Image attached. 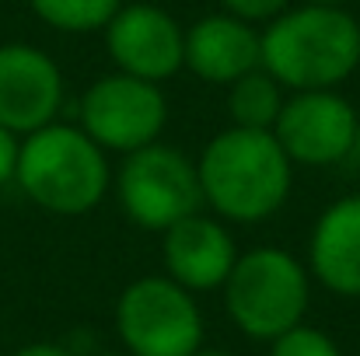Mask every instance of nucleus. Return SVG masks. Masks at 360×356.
I'll list each match as a JSON object with an SVG mask.
<instances>
[{
    "label": "nucleus",
    "mask_w": 360,
    "mask_h": 356,
    "mask_svg": "<svg viewBox=\"0 0 360 356\" xmlns=\"http://www.w3.org/2000/svg\"><path fill=\"white\" fill-rule=\"evenodd\" d=\"M196 175L203 206L224 224L269 220L294 189V164L269 129H221L200 150Z\"/></svg>",
    "instance_id": "obj_1"
},
{
    "label": "nucleus",
    "mask_w": 360,
    "mask_h": 356,
    "mask_svg": "<svg viewBox=\"0 0 360 356\" xmlns=\"http://www.w3.org/2000/svg\"><path fill=\"white\" fill-rule=\"evenodd\" d=\"M262 70L283 91H326L360 67V21L347 7L290 4L259 28Z\"/></svg>",
    "instance_id": "obj_2"
},
{
    "label": "nucleus",
    "mask_w": 360,
    "mask_h": 356,
    "mask_svg": "<svg viewBox=\"0 0 360 356\" xmlns=\"http://www.w3.org/2000/svg\"><path fill=\"white\" fill-rule=\"evenodd\" d=\"M14 185L46 213L84 217L109 196L112 164L77 122L56 119L21 136Z\"/></svg>",
    "instance_id": "obj_3"
},
{
    "label": "nucleus",
    "mask_w": 360,
    "mask_h": 356,
    "mask_svg": "<svg viewBox=\"0 0 360 356\" xmlns=\"http://www.w3.org/2000/svg\"><path fill=\"white\" fill-rule=\"evenodd\" d=\"M221 294L224 311L241 336L273 343L276 336L304 322L311 301V272L294 251L259 244L238 255Z\"/></svg>",
    "instance_id": "obj_4"
},
{
    "label": "nucleus",
    "mask_w": 360,
    "mask_h": 356,
    "mask_svg": "<svg viewBox=\"0 0 360 356\" xmlns=\"http://www.w3.org/2000/svg\"><path fill=\"white\" fill-rule=\"evenodd\" d=\"M112 189L126 220L150 235H165L172 224L203 210L196 161L161 140L122 154V164L112 171Z\"/></svg>",
    "instance_id": "obj_5"
},
{
    "label": "nucleus",
    "mask_w": 360,
    "mask_h": 356,
    "mask_svg": "<svg viewBox=\"0 0 360 356\" xmlns=\"http://www.w3.org/2000/svg\"><path fill=\"white\" fill-rule=\"evenodd\" d=\"M196 294L168 276H140L116 301V336L129 356H193L203 346Z\"/></svg>",
    "instance_id": "obj_6"
},
{
    "label": "nucleus",
    "mask_w": 360,
    "mask_h": 356,
    "mask_svg": "<svg viewBox=\"0 0 360 356\" xmlns=\"http://www.w3.org/2000/svg\"><path fill=\"white\" fill-rule=\"evenodd\" d=\"M77 126L105 154H133L161 140L168 126V98L161 84L112 70L84 88L77 102Z\"/></svg>",
    "instance_id": "obj_7"
},
{
    "label": "nucleus",
    "mask_w": 360,
    "mask_h": 356,
    "mask_svg": "<svg viewBox=\"0 0 360 356\" xmlns=\"http://www.w3.org/2000/svg\"><path fill=\"white\" fill-rule=\"evenodd\" d=\"M357 109L340 88L326 91H290L273 122V136L301 168H333L354 154Z\"/></svg>",
    "instance_id": "obj_8"
},
{
    "label": "nucleus",
    "mask_w": 360,
    "mask_h": 356,
    "mask_svg": "<svg viewBox=\"0 0 360 356\" xmlns=\"http://www.w3.org/2000/svg\"><path fill=\"white\" fill-rule=\"evenodd\" d=\"M102 32H105V49L112 56V67L120 74L165 84L182 70L186 25H179L175 14H168L150 0L122 4Z\"/></svg>",
    "instance_id": "obj_9"
},
{
    "label": "nucleus",
    "mask_w": 360,
    "mask_h": 356,
    "mask_svg": "<svg viewBox=\"0 0 360 356\" xmlns=\"http://www.w3.org/2000/svg\"><path fill=\"white\" fill-rule=\"evenodd\" d=\"M67 98L63 70L32 42L0 46V126L14 136H28L60 119Z\"/></svg>",
    "instance_id": "obj_10"
},
{
    "label": "nucleus",
    "mask_w": 360,
    "mask_h": 356,
    "mask_svg": "<svg viewBox=\"0 0 360 356\" xmlns=\"http://www.w3.org/2000/svg\"><path fill=\"white\" fill-rule=\"evenodd\" d=\"M235 235L221 217H207L203 210L172 224L161 235V258L165 276L186 286L189 294H210L221 290L238 262Z\"/></svg>",
    "instance_id": "obj_11"
},
{
    "label": "nucleus",
    "mask_w": 360,
    "mask_h": 356,
    "mask_svg": "<svg viewBox=\"0 0 360 356\" xmlns=\"http://www.w3.org/2000/svg\"><path fill=\"white\" fill-rule=\"evenodd\" d=\"M262 67L259 28L241 21L228 11H214L196 18L186 28V53L182 70L207 84H235L238 77Z\"/></svg>",
    "instance_id": "obj_12"
},
{
    "label": "nucleus",
    "mask_w": 360,
    "mask_h": 356,
    "mask_svg": "<svg viewBox=\"0 0 360 356\" xmlns=\"http://www.w3.org/2000/svg\"><path fill=\"white\" fill-rule=\"evenodd\" d=\"M308 272L336 297H360V192L329 203L308 237Z\"/></svg>",
    "instance_id": "obj_13"
},
{
    "label": "nucleus",
    "mask_w": 360,
    "mask_h": 356,
    "mask_svg": "<svg viewBox=\"0 0 360 356\" xmlns=\"http://www.w3.org/2000/svg\"><path fill=\"white\" fill-rule=\"evenodd\" d=\"M283 88L259 67L252 74L238 77L235 84H228V112H231V126L241 129H269L283 109Z\"/></svg>",
    "instance_id": "obj_14"
},
{
    "label": "nucleus",
    "mask_w": 360,
    "mask_h": 356,
    "mask_svg": "<svg viewBox=\"0 0 360 356\" xmlns=\"http://www.w3.org/2000/svg\"><path fill=\"white\" fill-rule=\"evenodd\" d=\"M28 7L42 25L63 35H91L112 21L122 0H28Z\"/></svg>",
    "instance_id": "obj_15"
},
{
    "label": "nucleus",
    "mask_w": 360,
    "mask_h": 356,
    "mask_svg": "<svg viewBox=\"0 0 360 356\" xmlns=\"http://www.w3.org/2000/svg\"><path fill=\"white\" fill-rule=\"evenodd\" d=\"M269 356H343L336 339L315 325H294L269 343Z\"/></svg>",
    "instance_id": "obj_16"
},
{
    "label": "nucleus",
    "mask_w": 360,
    "mask_h": 356,
    "mask_svg": "<svg viewBox=\"0 0 360 356\" xmlns=\"http://www.w3.org/2000/svg\"><path fill=\"white\" fill-rule=\"evenodd\" d=\"M287 7H290V0H221V11L235 14V18L255 25V28L269 25V21H273L276 14H283Z\"/></svg>",
    "instance_id": "obj_17"
},
{
    "label": "nucleus",
    "mask_w": 360,
    "mask_h": 356,
    "mask_svg": "<svg viewBox=\"0 0 360 356\" xmlns=\"http://www.w3.org/2000/svg\"><path fill=\"white\" fill-rule=\"evenodd\" d=\"M18 150H21V136H14L11 129L0 126V189L14 182V171H18Z\"/></svg>",
    "instance_id": "obj_18"
},
{
    "label": "nucleus",
    "mask_w": 360,
    "mask_h": 356,
    "mask_svg": "<svg viewBox=\"0 0 360 356\" xmlns=\"http://www.w3.org/2000/svg\"><path fill=\"white\" fill-rule=\"evenodd\" d=\"M14 356H74V350H67V346H60V343H28V346H21Z\"/></svg>",
    "instance_id": "obj_19"
},
{
    "label": "nucleus",
    "mask_w": 360,
    "mask_h": 356,
    "mask_svg": "<svg viewBox=\"0 0 360 356\" xmlns=\"http://www.w3.org/2000/svg\"><path fill=\"white\" fill-rule=\"evenodd\" d=\"M193 356H235V353H228V350H210V346H200Z\"/></svg>",
    "instance_id": "obj_20"
},
{
    "label": "nucleus",
    "mask_w": 360,
    "mask_h": 356,
    "mask_svg": "<svg viewBox=\"0 0 360 356\" xmlns=\"http://www.w3.org/2000/svg\"><path fill=\"white\" fill-rule=\"evenodd\" d=\"M301 4H326V7H347L350 0H301Z\"/></svg>",
    "instance_id": "obj_21"
},
{
    "label": "nucleus",
    "mask_w": 360,
    "mask_h": 356,
    "mask_svg": "<svg viewBox=\"0 0 360 356\" xmlns=\"http://www.w3.org/2000/svg\"><path fill=\"white\" fill-rule=\"evenodd\" d=\"M354 154L360 157V119H357V143H354Z\"/></svg>",
    "instance_id": "obj_22"
},
{
    "label": "nucleus",
    "mask_w": 360,
    "mask_h": 356,
    "mask_svg": "<svg viewBox=\"0 0 360 356\" xmlns=\"http://www.w3.org/2000/svg\"><path fill=\"white\" fill-rule=\"evenodd\" d=\"M98 356H129V353H98Z\"/></svg>",
    "instance_id": "obj_23"
}]
</instances>
